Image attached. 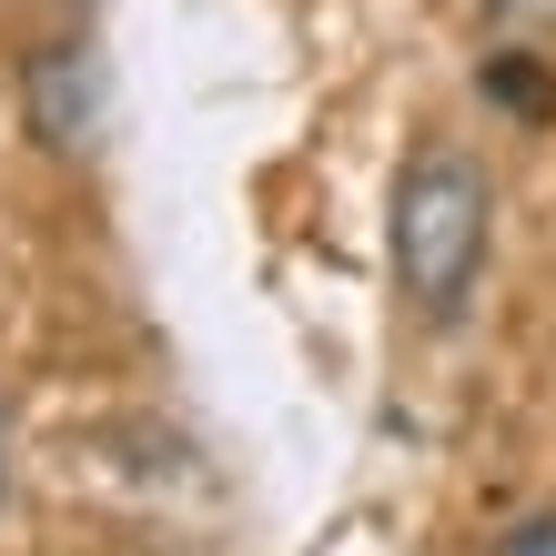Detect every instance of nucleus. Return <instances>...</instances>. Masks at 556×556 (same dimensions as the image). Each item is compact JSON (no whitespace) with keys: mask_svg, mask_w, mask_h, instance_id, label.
<instances>
[{"mask_svg":"<svg viewBox=\"0 0 556 556\" xmlns=\"http://www.w3.org/2000/svg\"><path fill=\"white\" fill-rule=\"evenodd\" d=\"M485 223H496V192H485L476 152L425 142L405 173H395V283H405V304L425 324H455V314L476 304Z\"/></svg>","mask_w":556,"mask_h":556,"instance_id":"1","label":"nucleus"},{"mask_svg":"<svg viewBox=\"0 0 556 556\" xmlns=\"http://www.w3.org/2000/svg\"><path fill=\"white\" fill-rule=\"evenodd\" d=\"M21 112H30V132L51 152H91L102 142V61L81 41H51L30 61V81H21Z\"/></svg>","mask_w":556,"mask_h":556,"instance_id":"2","label":"nucleus"},{"mask_svg":"<svg viewBox=\"0 0 556 556\" xmlns=\"http://www.w3.org/2000/svg\"><path fill=\"white\" fill-rule=\"evenodd\" d=\"M476 91H485L496 112H516V122H546V112H556V91H546V72H536V41H506V51H485Z\"/></svg>","mask_w":556,"mask_h":556,"instance_id":"3","label":"nucleus"},{"mask_svg":"<svg viewBox=\"0 0 556 556\" xmlns=\"http://www.w3.org/2000/svg\"><path fill=\"white\" fill-rule=\"evenodd\" d=\"M496 41H556V0H476Z\"/></svg>","mask_w":556,"mask_h":556,"instance_id":"4","label":"nucleus"},{"mask_svg":"<svg viewBox=\"0 0 556 556\" xmlns=\"http://www.w3.org/2000/svg\"><path fill=\"white\" fill-rule=\"evenodd\" d=\"M496 556H556V506H536V516H516V527L496 536Z\"/></svg>","mask_w":556,"mask_h":556,"instance_id":"5","label":"nucleus"}]
</instances>
